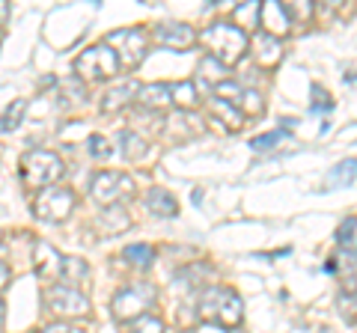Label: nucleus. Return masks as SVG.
I'll return each mask as SVG.
<instances>
[{
  "label": "nucleus",
  "instance_id": "f257e3e1",
  "mask_svg": "<svg viewBox=\"0 0 357 333\" xmlns=\"http://www.w3.org/2000/svg\"><path fill=\"white\" fill-rule=\"evenodd\" d=\"M199 42L208 48V57L220 60L223 65H232L244 57L248 51V33L232 21H215L211 27L199 33Z\"/></svg>",
  "mask_w": 357,
  "mask_h": 333
},
{
  "label": "nucleus",
  "instance_id": "f03ea898",
  "mask_svg": "<svg viewBox=\"0 0 357 333\" xmlns=\"http://www.w3.org/2000/svg\"><path fill=\"white\" fill-rule=\"evenodd\" d=\"M199 318L211 321V325H220V327H238L241 318H244V304L238 292L232 288H223V286H208L203 295H199Z\"/></svg>",
  "mask_w": 357,
  "mask_h": 333
},
{
  "label": "nucleus",
  "instance_id": "7ed1b4c3",
  "mask_svg": "<svg viewBox=\"0 0 357 333\" xmlns=\"http://www.w3.org/2000/svg\"><path fill=\"white\" fill-rule=\"evenodd\" d=\"M21 176L27 187H48L63 176V161L48 149H30L21 161Z\"/></svg>",
  "mask_w": 357,
  "mask_h": 333
},
{
  "label": "nucleus",
  "instance_id": "20e7f679",
  "mask_svg": "<svg viewBox=\"0 0 357 333\" xmlns=\"http://www.w3.org/2000/svg\"><path fill=\"white\" fill-rule=\"evenodd\" d=\"M155 297H158L155 286H149V283H134V286L119 288V292L114 295V304H110V309H114V316L119 321L140 318V316H146V309L155 304Z\"/></svg>",
  "mask_w": 357,
  "mask_h": 333
},
{
  "label": "nucleus",
  "instance_id": "39448f33",
  "mask_svg": "<svg viewBox=\"0 0 357 333\" xmlns=\"http://www.w3.org/2000/svg\"><path fill=\"white\" fill-rule=\"evenodd\" d=\"M45 307H48V313L60 316V318H81L89 313L86 295L77 292L69 283H57V286L45 288Z\"/></svg>",
  "mask_w": 357,
  "mask_h": 333
},
{
  "label": "nucleus",
  "instance_id": "423d86ee",
  "mask_svg": "<svg viewBox=\"0 0 357 333\" xmlns=\"http://www.w3.org/2000/svg\"><path fill=\"white\" fill-rule=\"evenodd\" d=\"M89 194H93V199H98L102 206H119L122 199H128L134 194V182L126 173L102 170L93 179V185H89Z\"/></svg>",
  "mask_w": 357,
  "mask_h": 333
},
{
  "label": "nucleus",
  "instance_id": "0eeeda50",
  "mask_svg": "<svg viewBox=\"0 0 357 333\" xmlns=\"http://www.w3.org/2000/svg\"><path fill=\"white\" fill-rule=\"evenodd\" d=\"M119 57L114 48L107 45H98V48H89L84 51L81 57L75 60V72L81 77H93V81H105V77H114L119 72Z\"/></svg>",
  "mask_w": 357,
  "mask_h": 333
},
{
  "label": "nucleus",
  "instance_id": "6e6552de",
  "mask_svg": "<svg viewBox=\"0 0 357 333\" xmlns=\"http://www.w3.org/2000/svg\"><path fill=\"white\" fill-rule=\"evenodd\" d=\"M105 45L116 51L119 63H126V65H131V69H134V65H140V60L146 57V33L137 30V27L114 30L107 36Z\"/></svg>",
  "mask_w": 357,
  "mask_h": 333
},
{
  "label": "nucleus",
  "instance_id": "1a4fd4ad",
  "mask_svg": "<svg viewBox=\"0 0 357 333\" xmlns=\"http://www.w3.org/2000/svg\"><path fill=\"white\" fill-rule=\"evenodd\" d=\"M75 208V194L69 187H48L36 196L33 203V212H36L39 220H48V224H57V220L69 217V212Z\"/></svg>",
  "mask_w": 357,
  "mask_h": 333
},
{
  "label": "nucleus",
  "instance_id": "9d476101",
  "mask_svg": "<svg viewBox=\"0 0 357 333\" xmlns=\"http://www.w3.org/2000/svg\"><path fill=\"white\" fill-rule=\"evenodd\" d=\"M194 39L197 36H194V30L188 24H158L155 27V42H158V45H167V48L185 51Z\"/></svg>",
  "mask_w": 357,
  "mask_h": 333
},
{
  "label": "nucleus",
  "instance_id": "9b49d317",
  "mask_svg": "<svg viewBox=\"0 0 357 333\" xmlns=\"http://www.w3.org/2000/svg\"><path fill=\"white\" fill-rule=\"evenodd\" d=\"M259 24L265 27L268 36H286L289 27H292V21H289L283 3H262V13H259Z\"/></svg>",
  "mask_w": 357,
  "mask_h": 333
},
{
  "label": "nucleus",
  "instance_id": "f8f14e48",
  "mask_svg": "<svg viewBox=\"0 0 357 333\" xmlns=\"http://www.w3.org/2000/svg\"><path fill=\"white\" fill-rule=\"evenodd\" d=\"M33 262H36V274L39 277H60V271H63V256L45 241L36 244V250H33Z\"/></svg>",
  "mask_w": 357,
  "mask_h": 333
},
{
  "label": "nucleus",
  "instance_id": "ddd939ff",
  "mask_svg": "<svg viewBox=\"0 0 357 333\" xmlns=\"http://www.w3.org/2000/svg\"><path fill=\"white\" fill-rule=\"evenodd\" d=\"M96 226H98V232L116 235V232H126L131 226V217H128V212L122 206H107L102 212V217L96 220Z\"/></svg>",
  "mask_w": 357,
  "mask_h": 333
},
{
  "label": "nucleus",
  "instance_id": "4468645a",
  "mask_svg": "<svg viewBox=\"0 0 357 333\" xmlns=\"http://www.w3.org/2000/svg\"><path fill=\"white\" fill-rule=\"evenodd\" d=\"M354 179H357V158H345L333 166V170H328L325 187L328 191H337V187H349Z\"/></svg>",
  "mask_w": 357,
  "mask_h": 333
},
{
  "label": "nucleus",
  "instance_id": "2eb2a0df",
  "mask_svg": "<svg viewBox=\"0 0 357 333\" xmlns=\"http://www.w3.org/2000/svg\"><path fill=\"white\" fill-rule=\"evenodd\" d=\"M146 208L155 217H173L178 212V203L173 199V194L164 191V187H152L146 194Z\"/></svg>",
  "mask_w": 357,
  "mask_h": 333
},
{
  "label": "nucleus",
  "instance_id": "dca6fc26",
  "mask_svg": "<svg viewBox=\"0 0 357 333\" xmlns=\"http://www.w3.org/2000/svg\"><path fill=\"white\" fill-rule=\"evenodd\" d=\"M253 45H256V60H259L265 69H271V65L280 63L283 48H280V42H277L274 36L262 33V36H256V39H253Z\"/></svg>",
  "mask_w": 357,
  "mask_h": 333
},
{
  "label": "nucleus",
  "instance_id": "f3484780",
  "mask_svg": "<svg viewBox=\"0 0 357 333\" xmlns=\"http://www.w3.org/2000/svg\"><path fill=\"white\" fill-rule=\"evenodd\" d=\"M137 98L143 107H167L173 102V90L167 84H149V86H140L137 90Z\"/></svg>",
  "mask_w": 357,
  "mask_h": 333
},
{
  "label": "nucleus",
  "instance_id": "a211bd4d",
  "mask_svg": "<svg viewBox=\"0 0 357 333\" xmlns=\"http://www.w3.org/2000/svg\"><path fill=\"white\" fill-rule=\"evenodd\" d=\"M137 95V84L134 81H126V84H119V86H114V90H107L105 93V98H102V110H119V107H126L131 98Z\"/></svg>",
  "mask_w": 357,
  "mask_h": 333
},
{
  "label": "nucleus",
  "instance_id": "6ab92c4d",
  "mask_svg": "<svg viewBox=\"0 0 357 333\" xmlns=\"http://www.w3.org/2000/svg\"><path fill=\"white\" fill-rule=\"evenodd\" d=\"M199 77L211 86H220L223 81H227V65H223L220 60H215V57H203V63H199Z\"/></svg>",
  "mask_w": 357,
  "mask_h": 333
},
{
  "label": "nucleus",
  "instance_id": "aec40b11",
  "mask_svg": "<svg viewBox=\"0 0 357 333\" xmlns=\"http://www.w3.org/2000/svg\"><path fill=\"white\" fill-rule=\"evenodd\" d=\"M66 280H69V286L75 283H84L86 277H89V268H86V262L84 259H77V256H63V271H60Z\"/></svg>",
  "mask_w": 357,
  "mask_h": 333
},
{
  "label": "nucleus",
  "instance_id": "412c9836",
  "mask_svg": "<svg viewBox=\"0 0 357 333\" xmlns=\"http://www.w3.org/2000/svg\"><path fill=\"white\" fill-rule=\"evenodd\" d=\"M119 143H122V158H128V161H137V158L146 155V143L134 134V131H122Z\"/></svg>",
  "mask_w": 357,
  "mask_h": 333
},
{
  "label": "nucleus",
  "instance_id": "4be33fe9",
  "mask_svg": "<svg viewBox=\"0 0 357 333\" xmlns=\"http://www.w3.org/2000/svg\"><path fill=\"white\" fill-rule=\"evenodd\" d=\"M337 241H340V247L349 253V256H357V217H349V220H345V224L340 226Z\"/></svg>",
  "mask_w": 357,
  "mask_h": 333
},
{
  "label": "nucleus",
  "instance_id": "5701e85b",
  "mask_svg": "<svg viewBox=\"0 0 357 333\" xmlns=\"http://www.w3.org/2000/svg\"><path fill=\"white\" fill-rule=\"evenodd\" d=\"M122 256H126L131 265H137V268H149L152 259H155V253L149 244H128L126 250H122Z\"/></svg>",
  "mask_w": 357,
  "mask_h": 333
},
{
  "label": "nucleus",
  "instance_id": "b1692460",
  "mask_svg": "<svg viewBox=\"0 0 357 333\" xmlns=\"http://www.w3.org/2000/svg\"><path fill=\"white\" fill-rule=\"evenodd\" d=\"M24 110H27V102L24 98H15V104L6 107L3 119H0V131H13L21 125V119H24Z\"/></svg>",
  "mask_w": 357,
  "mask_h": 333
},
{
  "label": "nucleus",
  "instance_id": "393cba45",
  "mask_svg": "<svg viewBox=\"0 0 357 333\" xmlns=\"http://www.w3.org/2000/svg\"><path fill=\"white\" fill-rule=\"evenodd\" d=\"M173 90V102L178 107H197L199 104V95H197V86L194 84H178V86H170Z\"/></svg>",
  "mask_w": 357,
  "mask_h": 333
},
{
  "label": "nucleus",
  "instance_id": "a878e982",
  "mask_svg": "<svg viewBox=\"0 0 357 333\" xmlns=\"http://www.w3.org/2000/svg\"><path fill=\"white\" fill-rule=\"evenodd\" d=\"M131 333H164V321L158 316H140V318H134V325H131Z\"/></svg>",
  "mask_w": 357,
  "mask_h": 333
},
{
  "label": "nucleus",
  "instance_id": "bb28decb",
  "mask_svg": "<svg viewBox=\"0 0 357 333\" xmlns=\"http://www.w3.org/2000/svg\"><path fill=\"white\" fill-rule=\"evenodd\" d=\"M211 107H215L223 119H229V128H232V131L241 128V114H238V110L232 107L229 102H223V98H215V102H211Z\"/></svg>",
  "mask_w": 357,
  "mask_h": 333
},
{
  "label": "nucleus",
  "instance_id": "cd10ccee",
  "mask_svg": "<svg viewBox=\"0 0 357 333\" xmlns=\"http://www.w3.org/2000/svg\"><path fill=\"white\" fill-rule=\"evenodd\" d=\"M86 152L93 155V158L102 161V158H107V155H110V143L102 134H89L86 137Z\"/></svg>",
  "mask_w": 357,
  "mask_h": 333
},
{
  "label": "nucleus",
  "instance_id": "c85d7f7f",
  "mask_svg": "<svg viewBox=\"0 0 357 333\" xmlns=\"http://www.w3.org/2000/svg\"><path fill=\"white\" fill-rule=\"evenodd\" d=\"M280 137H283V131H268V134H259V137H253V140H250V149H256V152L274 149L277 143H280Z\"/></svg>",
  "mask_w": 357,
  "mask_h": 333
},
{
  "label": "nucleus",
  "instance_id": "c756f323",
  "mask_svg": "<svg viewBox=\"0 0 357 333\" xmlns=\"http://www.w3.org/2000/svg\"><path fill=\"white\" fill-rule=\"evenodd\" d=\"M259 13H262V6H259V3H241V6L236 9V18L244 21L248 27H253L256 21H259Z\"/></svg>",
  "mask_w": 357,
  "mask_h": 333
},
{
  "label": "nucleus",
  "instance_id": "7c9ffc66",
  "mask_svg": "<svg viewBox=\"0 0 357 333\" xmlns=\"http://www.w3.org/2000/svg\"><path fill=\"white\" fill-rule=\"evenodd\" d=\"M215 90H218V95H227V102H229V104H238V102H241V95H244V90H241L236 81H223L220 86H215Z\"/></svg>",
  "mask_w": 357,
  "mask_h": 333
},
{
  "label": "nucleus",
  "instance_id": "2f4dec72",
  "mask_svg": "<svg viewBox=\"0 0 357 333\" xmlns=\"http://www.w3.org/2000/svg\"><path fill=\"white\" fill-rule=\"evenodd\" d=\"M241 107H244V114H262V98H259V93H248V90H244V95H241V102H238Z\"/></svg>",
  "mask_w": 357,
  "mask_h": 333
},
{
  "label": "nucleus",
  "instance_id": "473e14b6",
  "mask_svg": "<svg viewBox=\"0 0 357 333\" xmlns=\"http://www.w3.org/2000/svg\"><path fill=\"white\" fill-rule=\"evenodd\" d=\"M331 98L325 90H319V86H312V114H319V110H331Z\"/></svg>",
  "mask_w": 357,
  "mask_h": 333
},
{
  "label": "nucleus",
  "instance_id": "72a5a7b5",
  "mask_svg": "<svg viewBox=\"0 0 357 333\" xmlns=\"http://www.w3.org/2000/svg\"><path fill=\"white\" fill-rule=\"evenodd\" d=\"M39 333H77V330H72L69 325H51V327H45Z\"/></svg>",
  "mask_w": 357,
  "mask_h": 333
},
{
  "label": "nucleus",
  "instance_id": "f704fd0d",
  "mask_svg": "<svg viewBox=\"0 0 357 333\" xmlns=\"http://www.w3.org/2000/svg\"><path fill=\"white\" fill-rule=\"evenodd\" d=\"M6 283H9V268H6L3 262H0V288H3Z\"/></svg>",
  "mask_w": 357,
  "mask_h": 333
},
{
  "label": "nucleus",
  "instance_id": "c9c22d12",
  "mask_svg": "<svg viewBox=\"0 0 357 333\" xmlns=\"http://www.w3.org/2000/svg\"><path fill=\"white\" fill-rule=\"evenodd\" d=\"M0 325H3V297H0Z\"/></svg>",
  "mask_w": 357,
  "mask_h": 333
},
{
  "label": "nucleus",
  "instance_id": "e433bc0d",
  "mask_svg": "<svg viewBox=\"0 0 357 333\" xmlns=\"http://www.w3.org/2000/svg\"><path fill=\"white\" fill-rule=\"evenodd\" d=\"M236 333H238V330H236Z\"/></svg>",
  "mask_w": 357,
  "mask_h": 333
}]
</instances>
